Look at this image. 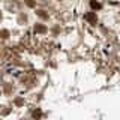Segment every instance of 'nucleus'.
I'll return each instance as SVG.
<instances>
[{"instance_id":"obj_1","label":"nucleus","mask_w":120,"mask_h":120,"mask_svg":"<svg viewBox=\"0 0 120 120\" xmlns=\"http://www.w3.org/2000/svg\"><path fill=\"white\" fill-rule=\"evenodd\" d=\"M86 20H87L90 24H96L98 22V18H96V14L95 12H89V14H86Z\"/></svg>"},{"instance_id":"obj_2","label":"nucleus","mask_w":120,"mask_h":120,"mask_svg":"<svg viewBox=\"0 0 120 120\" xmlns=\"http://www.w3.org/2000/svg\"><path fill=\"white\" fill-rule=\"evenodd\" d=\"M35 32H36V33H45V32H47V29H45V26L36 24V26H35Z\"/></svg>"},{"instance_id":"obj_3","label":"nucleus","mask_w":120,"mask_h":120,"mask_svg":"<svg viewBox=\"0 0 120 120\" xmlns=\"http://www.w3.org/2000/svg\"><path fill=\"white\" fill-rule=\"evenodd\" d=\"M90 6H92L93 9H101V8H102V5H101L99 2H96V0H92V2H90Z\"/></svg>"},{"instance_id":"obj_4","label":"nucleus","mask_w":120,"mask_h":120,"mask_svg":"<svg viewBox=\"0 0 120 120\" xmlns=\"http://www.w3.org/2000/svg\"><path fill=\"white\" fill-rule=\"evenodd\" d=\"M41 116H42V112H41V110H36L35 112H33V117H35V119H39Z\"/></svg>"},{"instance_id":"obj_5","label":"nucleus","mask_w":120,"mask_h":120,"mask_svg":"<svg viewBox=\"0 0 120 120\" xmlns=\"http://www.w3.org/2000/svg\"><path fill=\"white\" fill-rule=\"evenodd\" d=\"M2 35H3L2 38H8V32H6V30H3V32H2Z\"/></svg>"}]
</instances>
